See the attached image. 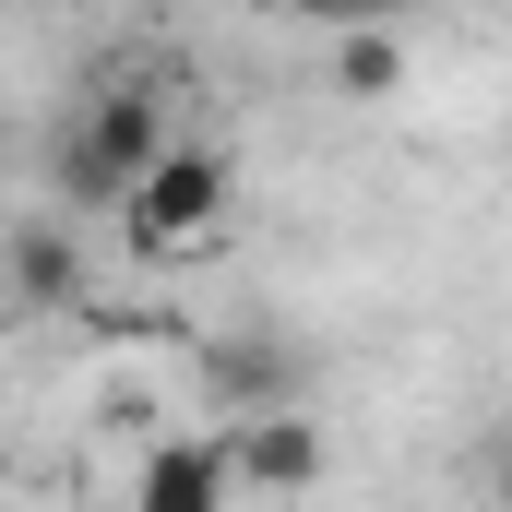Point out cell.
I'll use <instances>...</instances> for the list:
<instances>
[{
	"mask_svg": "<svg viewBox=\"0 0 512 512\" xmlns=\"http://www.w3.org/2000/svg\"><path fill=\"white\" fill-rule=\"evenodd\" d=\"M227 203H239V167H227L215 143H167L155 167H131V191L108 203V215H120V239H131V251L191 262L215 227H227Z\"/></svg>",
	"mask_w": 512,
	"mask_h": 512,
	"instance_id": "6da1fadb",
	"label": "cell"
},
{
	"mask_svg": "<svg viewBox=\"0 0 512 512\" xmlns=\"http://www.w3.org/2000/svg\"><path fill=\"white\" fill-rule=\"evenodd\" d=\"M286 12H310L322 36H358V24H382V12H405V0H286Z\"/></svg>",
	"mask_w": 512,
	"mask_h": 512,
	"instance_id": "ba28073f",
	"label": "cell"
},
{
	"mask_svg": "<svg viewBox=\"0 0 512 512\" xmlns=\"http://www.w3.org/2000/svg\"><path fill=\"white\" fill-rule=\"evenodd\" d=\"M203 393H215L227 417L310 405V346H298V334H274V322H227V334L203 346Z\"/></svg>",
	"mask_w": 512,
	"mask_h": 512,
	"instance_id": "3957f363",
	"label": "cell"
},
{
	"mask_svg": "<svg viewBox=\"0 0 512 512\" xmlns=\"http://www.w3.org/2000/svg\"><path fill=\"white\" fill-rule=\"evenodd\" d=\"M239 501V477H227V441L203 429V441H155L143 453V477H131V512H227Z\"/></svg>",
	"mask_w": 512,
	"mask_h": 512,
	"instance_id": "5b68a950",
	"label": "cell"
},
{
	"mask_svg": "<svg viewBox=\"0 0 512 512\" xmlns=\"http://www.w3.org/2000/svg\"><path fill=\"white\" fill-rule=\"evenodd\" d=\"M215 441H227V477H239V501H298V489H322V465H334V441H322V417H310V405L227 417Z\"/></svg>",
	"mask_w": 512,
	"mask_h": 512,
	"instance_id": "277c9868",
	"label": "cell"
},
{
	"mask_svg": "<svg viewBox=\"0 0 512 512\" xmlns=\"http://www.w3.org/2000/svg\"><path fill=\"white\" fill-rule=\"evenodd\" d=\"M12 286H24V298H48V310H60V298H72V286H84V251H72V239H60V227H24V239H12Z\"/></svg>",
	"mask_w": 512,
	"mask_h": 512,
	"instance_id": "8992f818",
	"label": "cell"
},
{
	"mask_svg": "<svg viewBox=\"0 0 512 512\" xmlns=\"http://www.w3.org/2000/svg\"><path fill=\"white\" fill-rule=\"evenodd\" d=\"M167 143H179V131H167V108H155L143 84H108V96L72 120V143H60V191H72L84 215H108V203L131 191V167H155Z\"/></svg>",
	"mask_w": 512,
	"mask_h": 512,
	"instance_id": "7a4b0ae2",
	"label": "cell"
},
{
	"mask_svg": "<svg viewBox=\"0 0 512 512\" xmlns=\"http://www.w3.org/2000/svg\"><path fill=\"white\" fill-rule=\"evenodd\" d=\"M334 84H346V96H393V84H405V48H393L382 24H358V36L334 48Z\"/></svg>",
	"mask_w": 512,
	"mask_h": 512,
	"instance_id": "52a82bcc",
	"label": "cell"
}]
</instances>
